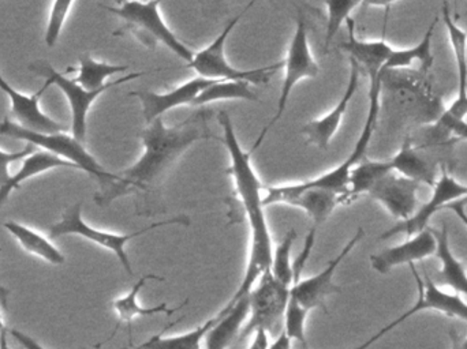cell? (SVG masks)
I'll return each mask as SVG.
<instances>
[{
  "mask_svg": "<svg viewBox=\"0 0 467 349\" xmlns=\"http://www.w3.org/2000/svg\"><path fill=\"white\" fill-rule=\"evenodd\" d=\"M219 123L223 130L222 141L232 161L227 172L232 175L235 192L244 206L250 231L249 261H247L244 280L229 301L232 304L242 296L247 295L260 279L261 274L271 268L274 244H272L271 232L266 221L265 206L263 203L264 186L252 166V155L254 149L253 148L250 150L242 149L234 130L232 118L226 112L219 114Z\"/></svg>",
  "mask_w": 467,
  "mask_h": 349,
  "instance_id": "1",
  "label": "cell"
},
{
  "mask_svg": "<svg viewBox=\"0 0 467 349\" xmlns=\"http://www.w3.org/2000/svg\"><path fill=\"white\" fill-rule=\"evenodd\" d=\"M213 139L216 137L208 128L204 114L189 118L172 128L164 125L163 118L148 123L141 133L144 152L133 166L120 172L123 183L118 190V198L136 190L147 192L150 187L158 186L186 150L199 141Z\"/></svg>",
  "mask_w": 467,
  "mask_h": 349,
  "instance_id": "2",
  "label": "cell"
},
{
  "mask_svg": "<svg viewBox=\"0 0 467 349\" xmlns=\"http://www.w3.org/2000/svg\"><path fill=\"white\" fill-rule=\"evenodd\" d=\"M317 228L313 227L305 239L301 254L293 262V282L288 293L287 309L285 315V328L291 340H296L302 345H306V318L312 310H326V301L328 296L342 293V288L334 282L335 273L340 263L356 249L357 244L364 239V228H358L353 238L346 243L342 251L327 263L326 268L315 276L301 279L302 271L309 260L310 252L315 246Z\"/></svg>",
  "mask_w": 467,
  "mask_h": 349,
  "instance_id": "3",
  "label": "cell"
},
{
  "mask_svg": "<svg viewBox=\"0 0 467 349\" xmlns=\"http://www.w3.org/2000/svg\"><path fill=\"white\" fill-rule=\"evenodd\" d=\"M0 136L8 139H21L26 144L41 148L62 160L74 164L79 171L87 172L100 184V192L96 194L95 202L101 208L109 206L118 198V190L122 186L123 178L120 175L107 171L85 148L84 142L78 141L66 131L62 133L44 134L37 131L27 130L18 123L5 118L0 123Z\"/></svg>",
  "mask_w": 467,
  "mask_h": 349,
  "instance_id": "4",
  "label": "cell"
},
{
  "mask_svg": "<svg viewBox=\"0 0 467 349\" xmlns=\"http://www.w3.org/2000/svg\"><path fill=\"white\" fill-rule=\"evenodd\" d=\"M161 0H125L119 7H104L125 21L123 29L130 32L140 43L155 48L164 44L178 57L191 63L194 52L170 29L161 14Z\"/></svg>",
  "mask_w": 467,
  "mask_h": 349,
  "instance_id": "5",
  "label": "cell"
},
{
  "mask_svg": "<svg viewBox=\"0 0 467 349\" xmlns=\"http://www.w3.org/2000/svg\"><path fill=\"white\" fill-rule=\"evenodd\" d=\"M175 224L189 225L191 224V219L188 216L172 217V219L164 220V221L153 222V224L141 228V230L136 231V232L125 233V235L107 232V231L96 230V228L90 227L89 224L84 221V219H82V202H78L76 205L68 206L63 211L62 219L57 224L49 227V239H57L62 238V236L70 235L87 239V241L114 252L118 260H119L120 265L131 276L133 274V268H131L130 260H129L128 252H126V244L133 241V239L139 238V236L150 232V231Z\"/></svg>",
  "mask_w": 467,
  "mask_h": 349,
  "instance_id": "6",
  "label": "cell"
},
{
  "mask_svg": "<svg viewBox=\"0 0 467 349\" xmlns=\"http://www.w3.org/2000/svg\"><path fill=\"white\" fill-rule=\"evenodd\" d=\"M288 293L290 285L277 282L269 269L264 272L249 293L250 315L239 334V342H244L257 331H265L268 334H280L285 328Z\"/></svg>",
  "mask_w": 467,
  "mask_h": 349,
  "instance_id": "7",
  "label": "cell"
},
{
  "mask_svg": "<svg viewBox=\"0 0 467 349\" xmlns=\"http://www.w3.org/2000/svg\"><path fill=\"white\" fill-rule=\"evenodd\" d=\"M244 13L246 10H242L239 15L232 19L210 46H205L202 51L194 52L193 59L188 63L189 68H193L200 77L204 78L246 81L252 85L265 84L277 70L283 68V60L271 66L254 68V70H239L230 65L226 57V41Z\"/></svg>",
  "mask_w": 467,
  "mask_h": 349,
  "instance_id": "8",
  "label": "cell"
},
{
  "mask_svg": "<svg viewBox=\"0 0 467 349\" xmlns=\"http://www.w3.org/2000/svg\"><path fill=\"white\" fill-rule=\"evenodd\" d=\"M283 68H285V78H283L282 92L277 100L276 114L261 131L257 141L253 145L254 150H257L258 147L263 144L268 131L282 119L296 85L305 78H316L320 73L318 63L316 62L312 51H310L306 19L301 10H298V15H296V32H294L293 40L288 46L287 56L283 60Z\"/></svg>",
  "mask_w": 467,
  "mask_h": 349,
  "instance_id": "9",
  "label": "cell"
},
{
  "mask_svg": "<svg viewBox=\"0 0 467 349\" xmlns=\"http://www.w3.org/2000/svg\"><path fill=\"white\" fill-rule=\"evenodd\" d=\"M29 70L37 76L44 77L52 87H57L67 98L71 111V136L78 141L84 142L87 139V119L90 107L98 100L99 96L103 95L106 90L111 87H120L126 82L140 78L147 73H133L126 77H120L117 81L111 82L107 87L99 90H88L77 84L74 79L67 78L63 73L55 70L54 66L47 60H36L30 63Z\"/></svg>",
  "mask_w": 467,
  "mask_h": 349,
  "instance_id": "10",
  "label": "cell"
},
{
  "mask_svg": "<svg viewBox=\"0 0 467 349\" xmlns=\"http://www.w3.org/2000/svg\"><path fill=\"white\" fill-rule=\"evenodd\" d=\"M263 203L265 208L285 203V205L302 209L317 228L318 225L324 224L335 208L340 205V197L337 192L328 191V190L302 186L299 181V183L264 187Z\"/></svg>",
  "mask_w": 467,
  "mask_h": 349,
  "instance_id": "11",
  "label": "cell"
},
{
  "mask_svg": "<svg viewBox=\"0 0 467 349\" xmlns=\"http://www.w3.org/2000/svg\"><path fill=\"white\" fill-rule=\"evenodd\" d=\"M467 195V186L461 184L457 179L452 178L447 171L446 164L441 166V174L433 186V194L424 205L416 209L413 216L409 217L405 221H398L394 227L381 233L380 241L392 238L395 235H406L408 238L427 230L431 219L447 205L462 200Z\"/></svg>",
  "mask_w": 467,
  "mask_h": 349,
  "instance_id": "12",
  "label": "cell"
},
{
  "mask_svg": "<svg viewBox=\"0 0 467 349\" xmlns=\"http://www.w3.org/2000/svg\"><path fill=\"white\" fill-rule=\"evenodd\" d=\"M421 186L420 181L392 171L381 178L368 195L383 205L398 221H405L416 211L417 195Z\"/></svg>",
  "mask_w": 467,
  "mask_h": 349,
  "instance_id": "13",
  "label": "cell"
},
{
  "mask_svg": "<svg viewBox=\"0 0 467 349\" xmlns=\"http://www.w3.org/2000/svg\"><path fill=\"white\" fill-rule=\"evenodd\" d=\"M51 87L52 85L46 81L44 87L35 95H25V93L14 89L0 74V90H3L10 98L11 115L16 120V123L27 130L37 131V133L52 134L66 131V126L47 117L40 108V98Z\"/></svg>",
  "mask_w": 467,
  "mask_h": 349,
  "instance_id": "14",
  "label": "cell"
},
{
  "mask_svg": "<svg viewBox=\"0 0 467 349\" xmlns=\"http://www.w3.org/2000/svg\"><path fill=\"white\" fill-rule=\"evenodd\" d=\"M218 81H222V79L204 78V77L199 76L180 85L175 89L170 90L169 93L139 90V92H131L130 96H134L141 101L142 115H144L145 122L148 125L158 118H163V115L171 109L182 106H192L202 90Z\"/></svg>",
  "mask_w": 467,
  "mask_h": 349,
  "instance_id": "15",
  "label": "cell"
},
{
  "mask_svg": "<svg viewBox=\"0 0 467 349\" xmlns=\"http://www.w3.org/2000/svg\"><path fill=\"white\" fill-rule=\"evenodd\" d=\"M409 268L416 279L419 299L416 304L405 313L408 320L421 312H436L467 323V302L463 301L462 296L441 290L427 274L424 277L420 276L414 263H410Z\"/></svg>",
  "mask_w": 467,
  "mask_h": 349,
  "instance_id": "16",
  "label": "cell"
},
{
  "mask_svg": "<svg viewBox=\"0 0 467 349\" xmlns=\"http://www.w3.org/2000/svg\"><path fill=\"white\" fill-rule=\"evenodd\" d=\"M436 246L438 243H436L435 231L428 227L427 230L410 236L403 243L373 254L370 257V263L373 271L380 274H389L398 266L410 265L417 261L432 257L436 254Z\"/></svg>",
  "mask_w": 467,
  "mask_h": 349,
  "instance_id": "17",
  "label": "cell"
},
{
  "mask_svg": "<svg viewBox=\"0 0 467 349\" xmlns=\"http://www.w3.org/2000/svg\"><path fill=\"white\" fill-rule=\"evenodd\" d=\"M350 77H348V87H346L345 93H343L339 103L328 114L306 123L302 128V134L306 137V141L317 147L318 149H328L329 144H331L335 134L339 130L346 111H348V106H350L351 100H353L354 95H356L357 89H358L359 66L354 60H350Z\"/></svg>",
  "mask_w": 467,
  "mask_h": 349,
  "instance_id": "18",
  "label": "cell"
},
{
  "mask_svg": "<svg viewBox=\"0 0 467 349\" xmlns=\"http://www.w3.org/2000/svg\"><path fill=\"white\" fill-rule=\"evenodd\" d=\"M436 150L441 149L420 144L408 137L400 152L389 161L397 174L433 187L436 183Z\"/></svg>",
  "mask_w": 467,
  "mask_h": 349,
  "instance_id": "19",
  "label": "cell"
},
{
  "mask_svg": "<svg viewBox=\"0 0 467 349\" xmlns=\"http://www.w3.org/2000/svg\"><path fill=\"white\" fill-rule=\"evenodd\" d=\"M150 280H155V282H163L164 279L163 277L158 276V274H145V276H142L141 279H140L139 282L131 287V290L129 291L125 296L115 299V301L112 302V309H114L115 313L118 314V323L117 328L112 332L109 340H111L112 337L117 334V332L119 331L120 326H122L123 323L130 325L136 318H152L159 314L169 315L170 317V315L180 312V310L188 303V299H186L182 304H180V306L177 307H172V309L171 307L167 306L166 303H161L155 307H142L141 304L139 303V293H141L142 288H144Z\"/></svg>",
  "mask_w": 467,
  "mask_h": 349,
  "instance_id": "20",
  "label": "cell"
},
{
  "mask_svg": "<svg viewBox=\"0 0 467 349\" xmlns=\"http://www.w3.org/2000/svg\"><path fill=\"white\" fill-rule=\"evenodd\" d=\"M218 314V323L205 336V349H227L238 339L250 315L249 293L232 304L227 303Z\"/></svg>",
  "mask_w": 467,
  "mask_h": 349,
  "instance_id": "21",
  "label": "cell"
},
{
  "mask_svg": "<svg viewBox=\"0 0 467 349\" xmlns=\"http://www.w3.org/2000/svg\"><path fill=\"white\" fill-rule=\"evenodd\" d=\"M348 29V38L340 48L354 60L359 67H364L368 76L383 73L384 66L394 54L395 49L384 38L376 41L358 40L354 35V21L351 18L346 22Z\"/></svg>",
  "mask_w": 467,
  "mask_h": 349,
  "instance_id": "22",
  "label": "cell"
},
{
  "mask_svg": "<svg viewBox=\"0 0 467 349\" xmlns=\"http://www.w3.org/2000/svg\"><path fill=\"white\" fill-rule=\"evenodd\" d=\"M436 257L441 263L439 272V280L447 287L452 288L458 295L467 298V269L462 261L455 257L451 246H450L449 230L447 225H441V230L435 231Z\"/></svg>",
  "mask_w": 467,
  "mask_h": 349,
  "instance_id": "23",
  "label": "cell"
},
{
  "mask_svg": "<svg viewBox=\"0 0 467 349\" xmlns=\"http://www.w3.org/2000/svg\"><path fill=\"white\" fill-rule=\"evenodd\" d=\"M57 169H77V167L47 152V150H36L22 160L21 169L16 175L11 176L10 181L3 189H0V206L7 200L14 190L19 189L24 181Z\"/></svg>",
  "mask_w": 467,
  "mask_h": 349,
  "instance_id": "24",
  "label": "cell"
},
{
  "mask_svg": "<svg viewBox=\"0 0 467 349\" xmlns=\"http://www.w3.org/2000/svg\"><path fill=\"white\" fill-rule=\"evenodd\" d=\"M3 227L7 230L10 235L16 238L19 246L29 254L36 255V257L47 261L51 265H63L66 262V257L59 251V249L48 238L41 235L33 228L19 224L16 221H5Z\"/></svg>",
  "mask_w": 467,
  "mask_h": 349,
  "instance_id": "25",
  "label": "cell"
},
{
  "mask_svg": "<svg viewBox=\"0 0 467 349\" xmlns=\"http://www.w3.org/2000/svg\"><path fill=\"white\" fill-rule=\"evenodd\" d=\"M392 171L394 169H392L391 161H372L365 158L361 163L351 169L348 192L340 200V205L353 202L359 195L368 194L381 178Z\"/></svg>",
  "mask_w": 467,
  "mask_h": 349,
  "instance_id": "26",
  "label": "cell"
},
{
  "mask_svg": "<svg viewBox=\"0 0 467 349\" xmlns=\"http://www.w3.org/2000/svg\"><path fill=\"white\" fill-rule=\"evenodd\" d=\"M129 66L109 65V63L98 62L89 54H82L79 56L78 67H68L66 73H77L78 76L73 78L77 84L88 90H99L109 87L107 79L115 74L125 73Z\"/></svg>",
  "mask_w": 467,
  "mask_h": 349,
  "instance_id": "27",
  "label": "cell"
},
{
  "mask_svg": "<svg viewBox=\"0 0 467 349\" xmlns=\"http://www.w3.org/2000/svg\"><path fill=\"white\" fill-rule=\"evenodd\" d=\"M180 321H174V323H170L161 334L150 337L147 343H144L142 347L144 349H202V343L204 342L208 332L218 323L219 314L213 315L207 323H202V326L194 329V331L188 332V334H180V336H164V334L169 332V329L172 328V326L177 325Z\"/></svg>",
  "mask_w": 467,
  "mask_h": 349,
  "instance_id": "28",
  "label": "cell"
},
{
  "mask_svg": "<svg viewBox=\"0 0 467 349\" xmlns=\"http://www.w3.org/2000/svg\"><path fill=\"white\" fill-rule=\"evenodd\" d=\"M443 19L454 51L458 71V98H467V33L455 22L449 3H443Z\"/></svg>",
  "mask_w": 467,
  "mask_h": 349,
  "instance_id": "29",
  "label": "cell"
},
{
  "mask_svg": "<svg viewBox=\"0 0 467 349\" xmlns=\"http://www.w3.org/2000/svg\"><path fill=\"white\" fill-rule=\"evenodd\" d=\"M252 84L246 81H230V79H222L215 84L202 90L196 100L192 104V108H199L208 104L215 103L221 100H244L258 101L257 95L253 93Z\"/></svg>",
  "mask_w": 467,
  "mask_h": 349,
  "instance_id": "30",
  "label": "cell"
},
{
  "mask_svg": "<svg viewBox=\"0 0 467 349\" xmlns=\"http://www.w3.org/2000/svg\"><path fill=\"white\" fill-rule=\"evenodd\" d=\"M436 19L431 25L428 32L425 33L422 40L413 48L395 49L392 56L389 57L387 65L384 66V71L395 70V68H409L414 65H420L422 70L427 71L432 66L433 56L431 52L432 46L433 32H435Z\"/></svg>",
  "mask_w": 467,
  "mask_h": 349,
  "instance_id": "31",
  "label": "cell"
},
{
  "mask_svg": "<svg viewBox=\"0 0 467 349\" xmlns=\"http://www.w3.org/2000/svg\"><path fill=\"white\" fill-rule=\"evenodd\" d=\"M296 239V230H290L285 233L283 241L274 249L272 255L271 273L277 282L285 285H291L293 282V262H291V250Z\"/></svg>",
  "mask_w": 467,
  "mask_h": 349,
  "instance_id": "32",
  "label": "cell"
},
{
  "mask_svg": "<svg viewBox=\"0 0 467 349\" xmlns=\"http://www.w3.org/2000/svg\"><path fill=\"white\" fill-rule=\"evenodd\" d=\"M327 5L326 49L329 48L343 24L350 18L351 11L362 5V0H324Z\"/></svg>",
  "mask_w": 467,
  "mask_h": 349,
  "instance_id": "33",
  "label": "cell"
},
{
  "mask_svg": "<svg viewBox=\"0 0 467 349\" xmlns=\"http://www.w3.org/2000/svg\"><path fill=\"white\" fill-rule=\"evenodd\" d=\"M73 3L74 0H54V3H52L48 24H47L46 37H44V41L49 48L55 46V44L59 40L60 33H62L63 26H65L66 19H67Z\"/></svg>",
  "mask_w": 467,
  "mask_h": 349,
  "instance_id": "34",
  "label": "cell"
},
{
  "mask_svg": "<svg viewBox=\"0 0 467 349\" xmlns=\"http://www.w3.org/2000/svg\"><path fill=\"white\" fill-rule=\"evenodd\" d=\"M36 148L37 147H35V145L26 144V147L19 152H5V150L0 149V189H3L10 181L11 164L22 161L27 156L32 155L33 152L37 150Z\"/></svg>",
  "mask_w": 467,
  "mask_h": 349,
  "instance_id": "35",
  "label": "cell"
},
{
  "mask_svg": "<svg viewBox=\"0 0 467 349\" xmlns=\"http://www.w3.org/2000/svg\"><path fill=\"white\" fill-rule=\"evenodd\" d=\"M438 125L441 126L447 133L451 134L458 141H461V139H466L467 141V122L465 119H454V118L443 114L441 119L438 120Z\"/></svg>",
  "mask_w": 467,
  "mask_h": 349,
  "instance_id": "36",
  "label": "cell"
},
{
  "mask_svg": "<svg viewBox=\"0 0 467 349\" xmlns=\"http://www.w3.org/2000/svg\"><path fill=\"white\" fill-rule=\"evenodd\" d=\"M405 321H408V318H406L405 314L400 315V317H398L397 320L392 321L391 323H389V325L384 326V328H381L380 331L378 332V334H373L370 339H368L367 342L362 343L361 345H358V347L353 348V349H369L372 347L375 343H378L379 340L383 339L386 334H389V332L394 331L395 328H398V326L400 325V323H405Z\"/></svg>",
  "mask_w": 467,
  "mask_h": 349,
  "instance_id": "37",
  "label": "cell"
},
{
  "mask_svg": "<svg viewBox=\"0 0 467 349\" xmlns=\"http://www.w3.org/2000/svg\"><path fill=\"white\" fill-rule=\"evenodd\" d=\"M444 114H446L447 117L454 118V119H466L467 98H457Z\"/></svg>",
  "mask_w": 467,
  "mask_h": 349,
  "instance_id": "38",
  "label": "cell"
},
{
  "mask_svg": "<svg viewBox=\"0 0 467 349\" xmlns=\"http://www.w3.org/2000/svg\"><path fill=\"white\" fill-rule=\"evenodd\" d=\"M11 336H13V339L16 340V343L18 344H21L22 347L25 349H47L44 348L43 345L38 344L37 342H36L35 339H32V337L27 336V334H22L21 331H16V329H11L10 331Z\"/></svg>",
  "mask_w": 467,
  "mask_h": 349,
  "instance_id": "39",
  "label": "cell"
},
{
  "mask_svg": "<svg viewBox=\"0 0 467 349\" xmlns=\"http://www.w3.org/2000/svg\"><path fill=\"white\" fill-rule=\"evenodd\" d=\"M446 209H450V210L454 211V213L457 214L458 219H460L467 228L466 206L463 205L461 200H455V202L450 203V205H447Z\"/></svg>",
  "mask_w": 467,
  "mask_h": 349,
  "instance_id": "40",
  "label": "cell"
},
{
  "mask_svg": "<svg viewBox=\"0 0 467 349\" xmlns=\"http://www.w3.org/2000/svg\"><path fill=\"white\" fill-rule=\"evenodd\" d=\"M291 342L293 340L287 336L285 331L280 332L274 344L269 345L268 349H291Z\"/></svg>",
  "mask_w": 467,
  "mask_h": 349,
  "instance_id": "41",
  "label": "cell"
},
{
  "mask_svg": "<svg viewBox=\"0 0 467 349\" xmlns=\"http://www.w3.org/2000/svg\"><path fill=\"white\" fill-rule=\"evenodd\" d=\"M450 339H451V349H467V337H461L454 329L450 331Z\"/></svg>",
  "mask_w": 467,
  "mask_h": 349,
  "instance_id": "42",
  "label": "cell"
},
{
  "mask_svg": "<svg viewBox=\"0 0 467 349\" xmlns=\"http://www.w3.org/2000/svg\"><path fill=\"white\" fill-rule=\"evenodd\" d=\"M398 2V0H362V5H368V7H389L392 3Z\"/></svg>",
  "mask_w": 467,
  "mask_h": 349,
  "instance_id": "43",
  "label": "cell"
},
{
  "mask_svg": "<svg viewBox=\"0 0 467 349\" xmlns=\"http://www.w3.org/2000/svg\"><path fill=\"white\" fill-rule=\"evenodd\" d=\"M8 334H10V329L5 328L0 331V349H11L8 344Z\"/></svg>",
  "mask_w": 467,
  "mask_h": 349,
  "instance_id": "44",
  "label": "cell"
},
{
  "mask_svg": "<svg viewBox=\"0 0 467 349\" xmlns=\"http://www.w3.org/2000/svg\"><path fill=\"white\" fill-rule=\"evenodd\" d=\"M8 296H10V291H8L7 288L3 287V285L0 284V304H2V307L5 310H7L8 307Z\"/></svg>",
  "mask_w": 467,
  "mask_h": 349,
  "instance_id": "45",
  "label": "cell"
},
{
  "mask_svg": "<svg viewBox=\"0 0 467 349\" xmlns=\"http://www.w3.org/2000/svg\"><path fill=\"white\" fill-rule=\"evenodd\" d=\"M255 2H257V0H252V2H250L249 5H247L246 7H244V10H249V8L252 7V5H254Z\"/></svg>",
  "mask_w": 467,
  "mask_h": 349,
  "instance_id": "46",
  "label": "cell"
},
{
  "mask_svg": "<svg viewBox=\"0 0 467 349\" xmlns=\"http://www.w3.org/2000/svg\"><path fill=\"white\" fill-rule=\"evenodd\" d=\"M5 323H3L2 314H0V331H2V329H5Z\"/></svg>",
  "mask_w": 467,
  "mask_h": 349,
  "instance_id": "47",
  "label": "cell"
},
{
  "mask_svg": "<svg viewBox=\"0 0 467 349\" xmlns=\"http://www.w3.org/2000/svg\"><path fill=\"white\" fill-rule=\"evenodd\" d=\"M461 200V202H462V203H463V205H465V206H466V205H467V195H466V197H465V198H462V200Z\"/></svg>",
  "mask_w": 467,
  "mask_h": 349,
  "instance_id": "48",
  "label": "cell"
},
{
  "mask_svg": "<svg viewBox=\"0 0 467 349\" xmlns=\"http://www.w3.org/2000/svg\"><path fill=\"white\" fill-rule=\"evenodd\" d=\"M136 349H144V347H142V344L140 345V347H137Z\"/></svg>",
  "mask_w": 467,
  "mask_h": 349,
  "instance_id": "49",
  "label": "cell"
},
{
  "mask_svg": "<svg viewBox=\"0 0 467 349\" xmlns=\"http://www.w3.org/2000/svg\"><path fill=\"white\" fill-rule=\"evenodd\" d=\"M118 2L122 3L125 2V0H118Z\"/></svg>",
  "mask_w": 467,
  "mask_h": 349,
  "instance_id": "50",
  "label": "cell"
},
{
  "mask_svg": "<svg viewBox=\"0 0 467 349\" xmlns=\"http://www.w3.org/2000/svg\"><path fill=\"white\" fill-rule=\"evenodd\" d=\"M219 3L224 2V0H218Z\"/></svg>",
  "mask_w": 467,
  "mask_h": 349,
  "instance_id": "51",
  "label": "cell"
},
{
  "mask_svg": "<svg viewBox=\"0 0 467 349\" xmlns=\"http://www.w3.org/2000/svg\"><path fill=\"white\" fill-rule=\"evenodd\" d=\"M444 2H447V0H443V3H444Z\"/></svg>",
  "mask_w": 467,
  "mask_h": 349,
  "instance_id": "52",
  "label": "cell"
}]
</instances>
